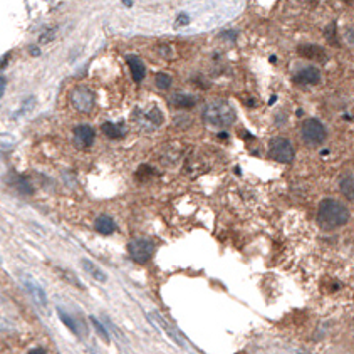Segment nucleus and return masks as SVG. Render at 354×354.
Returning a JSON list of instances; mask_svg holds the SVG:
<instances>
[{
	"label": "nucleus",
	"mask_w": 354,
	"mask_h": 354,
	"mask_svg": "<svg viewBox=\"0 0 354 354\" xmlns=\"http://www.w3.org/2000/svg\"><path fill=\"white\" fill-rule=\"evenodd\" d=\"M343 2H348V3H351V0H343Z\"/></svg>",
	"instance_id": "c9c22d12"
},
{
	"label": "nucleus",
	"mask_w": 354,
	"mask_h": 354,
	"mask_svg": "<svg viewBox=\"0 0 354 354\" xmlns=\"http://www.w3.org/2000/svg\"><path fill=\"white\" fill-rule=\"evenodd\" d=\"M74 140L76 145L79 148H91L94 140H96V131L89 126V124H79L78 128L74 129Z\"/></svg>",
	"instance_id": "1a4fd4ad"
},
{
	"label": "nucleus",
	"mask_w": 354,
	"mask_h": 354,
	"mask_svg": "<svg viewBox=\"0 0 354 354\" xmlns=\"http://www.w3.org/2000/svg\"><path fill=\"white\" fill-rule=\"evenodd\" d=\"M126 61H128V66H129V71H131L133 81L134 83H141V81L145 79V76H146L145 62H143L138 56H128Z\"/></svg>",
	"instance_id": "ddd939ff"
},
{
	"label": "nucleus",
	"mask_w": 354,
	"mask_h": 354,
	"mask_svg": "<svg viewBox=\"0 0 354 354\" xmlns=\"http://www.w3.org/2000/svg\"><path fill=\"white\" fill-rule=\"evenodd\" d=\"M134 118H136L138 126L145 129V131H155V129H158L163 124V113H161L158 107H150L146 111L138 109L134 113Z\"/></svg>",
	"instance_id": "0eeeda50"
},
{
	"label": "nucleus",
	"mask_w": 354,
	"mask_h": 354,
	"mask_svg": "<svg viewBox=\"0 0 354 354\" xmlns=\"http://www.w3.org/2000/svg\"><path fill=\"white\" fill-rule=\"evenodd\" d=\"M158 54L161 57H172V47L161 44V46H158Z\"/></svg>",
	"instance_id": "cd10ccee"
},
{
	"label": "nucleus",
	"mask_w": 354,
	"mask_h": 354,
	"mask_svg": "<svg viewBox=\"0 0 354 354\" xmlns=\"http://www.w3.org/2000/svg\"><path fill=\"white\" fill-rule=\"evenodd\" d=\"M339 190H341V193L346 196L349 201L354 200V183H353V175L351 173H348L346 177L341 180V183H339Z\"/></svg>",
	"instance_id": "f3484780"
},
{
	"label": "nucleus",
	"mask_w": 354,
	"mask_h": 354,
	"mask_svg": "<svg viewBox=\"0 0 354 354\" xmlns=\"http://www.w3.org/2000/svg\"><path fill=\"white\" fill-rule=\"evenodd\" d=\"M59 272H61V275L64 277V279L69 282V284H73L74 287H78V289H84V285H83V282L79 280V277L74 274V272H71V270H62V268H59Z\"/></svg>",
	"instance_id": "aec40b11"
},
{
	"label": "nucleus",
	"mask_w": 354,
	"mask_h": 354,
	"mask_svg": "<svg viewBox=\"0 0 354 354\" xmlns=\"http://www.w3.org/2000/svg\"><path fill=\"white\" fill-rule=\"evenodd\" d=\"M198 99L193 96V94H186V92H175L170 96V104L178 107V109H191V107L196 106Z\"/></svg>",
	"instance_id": "9b49d317"
},
{
	"label": "nucleus",
	"mask_w": 354,
	"mask_h": 354,
	"mask_svg": "<svg viewBox=\"0 0 354 354\" xmlns=\"http://www.w3.org/2000/svg\"><path fill=\"white\" fill-rule=\"evenodd\" d=\"M268 155L280 163H292L294 146L287 138H272L268 143Z\"/></svg>",
	"instance_id": "423d86ee"
},
{
	"label": "nucleus",
	"mask_w": 354,
	"mask_h": 354,
	"mask_svg": "<svg viewBox=\"0 0 354 354\" xmlns=\"http://www.w3.org/2000/svg\"><path fill=\"white\" fill-rule=\"evenodd\" d=\"M29 51H30V54H32V56H39V54H40V51H39V47H35V46H32V47H30V49H29Z\"/></svg>",
	"instance_id": "72a5a7b5"
},
{
	"label": "nucleus",
	"mask_w": 354,
	"mask_h": 354,
	"mask_svg": "<svg viewBox=\"0 0 354 354\" xmlns=\"http://www.w3.org/2000/svg\"><path fill=\"white\" fill-rule=\"evenodd\" d=\"M222 37H225L228 40H237V32L235 30H227V32L222 34Z\"/></svg>",
	"instance_id": "c756f323"
},
{
	"label": "nucleus",
	"mask_w": 354,
	"mask_h": 354,
	"mask_svg": "<svg viewBox=\"0 0 354 354\" xmlns=\"http://www.w3.org/2000/svg\"><path fill=\"white\" fill-rule=\"evenodd\" d=\"M89 321H91V322H92V326H94V328H96L97 334H99L106 343H109V331L106 329V326H102V324H101V321L97 319V317H94V316L89 317Z\"/></svg>",
	"instance_id": "412c9836"
},
{
	"label": "nucleus",
	"mask_w": 354,
	"mask_h": 354,
	"mask_svg": "<svg viewBox=\"0 0 354 354\" xmlns=\"http://www.w3.org/2000/svg\"><path fill=\"white\" fill-rule=\"evenodd\" d=\"M301 134H302V140L311 146H319L321 143H324V140L328 138L326 126L322 124V121L316 118L304 121L301 128Z\"/></svg>",
	"instance_id": "20e7f679"
},
{
	"label": "nucleus",
	"mask_w": 354,
	"mask_h": 354,
	"mask_svg": "<svg viewBox=\"0 0 354 354\" xmlns=\"http://www.w3.org/2000/svg\"><path fill=\"white\" fill-rule=\"evenodd\" d=\"M81 266H83V268L92 277V279H96L97 282H101V284H104V282L107 280V275L104 274V270L97 267L94 262L89 261V259H83V261H81Z\"/></svg>",
	"instance_id": "2eb2a0df"
},
{
	"label": "nucleus",
	"mask_w": 354,
	"mask_h": 354,
	"mask_svg": "<svg viewBox=\"0 0 354 354\" xmlns=\"http://www.w3.org/2000/svg\"><path fill=\"white\" fill-rule=\"evenodd\" d=\"M205 123L213 128H228L235 123V111L225 101H212L203 107L201 113Z\"/></svg>",
	"instance_id": "f03ea898"
},
{
	"label": "nucleus",
	"mask_w": 354,
	"mask_h": 354,
	"mask_svg": "<svg viewBox=\"0 0 354 354\" xmlns=\"http://www.w3.org/2000/svg\"><path fill=\"white\" fill-rule=\"evenodd\" d=\"M348 42L353 44V27H348Z\"/></svg>",
	"instance_id": "473e14b6"
},
{
	"label": "nucleus",
	"mask_w": 354,
	"mask_h": 354,
	"mask_svg": "<svg viewBox=\"0 0 354 354\" xmlns=\"http://www.w3.org/2000/svg\"><path fill=\"white\" fill-rule=\"evenodd\" d=\"M15 188L20 191V193H25V195H32V193H34L32 185H30V183L27 181L24 177H19V178H17V181H15Z\"/></svg>",
	"instance_id": "4be33fe9"
},
{
	"label": "nucleus",
	"mask_w": 354,
	"mask_h": 354,
	"mask_svg": "<svg viewBox=\"0 0 354 354\" xmlns=\"http://www.w3.org/2000/svg\"><path fill=\"white\" fill-rule=\"evenodd\" d=\"M297 54L301 57H306V59H311V61L324 62L328 59V54H326L324 47L317 46V44H301V46L297 47Z\"/></svg>",
	"instance_id": "9d476101"
},
{
	"label": "nucleus",
	"mask_w": 354,
	"mask_h": 354,
	"mask_svg": "<svg viewBox=\"0 0 354 354\" xmlns=\"http://www.w3.org/2000/svg\"><path fill=\"white\" fill-rule=\"evenodd\" d=\"M91 354H97V353H96V351H92V353H91Z\"/></svg>",
	"instance_id": "e433bc0d"
},
{
	"label": "nucleus",
	"mask_w": 354,
	"mask_h": 354,
	"mask_svg": "<svg viewBox=\"0 0 354 354\" xmlns=\"http://www.w3.org/2000/svg\"><path fill=\"white\" fill-rule=\"evenodd\" d=\"M69 99H71V106H73L78 113H83V114H89L94 109V106H96V94L86 86L74 88Z\"/></svg>",
	"instance_id": "7ed1b4c3"
},
{
	"label": "nucleus",
	"mask_w": 354,
	"mask_h": 354,
	"mask_svg": "<svg viewBox=\"0 0 354 354\" xmlns=\"http://www.w3.org/2000/svg\"><path fill=\"white\" fill-rule=\"evenodd\" d=\"M94 228L102 235H111L114 234L116 230V222L109 215H99V217L96 218V222H94Z\"/></svg>",
	"instance_id": "4468645a"
},
{
	"label": "nucleus",
	"mask_w": 354,
	"mask_h": 354,
	"mask_svg": "<svg viewBox=\"0 0 354 354\" xmlns=\"http://www.w3.org/2000/svg\"><path fill=\"white\" fill-rule=\"evenodd\" d=\"M29 354H47V351L44 348H34V349H30Z\"/></svg>",
	"instance_id": "2f4dec72"
},
{
	"label": "nucleus",
	"mask_w": 354,
	"mask_h": 354,
	"mask_svg": "<svg viewBox=\"0 0 354 354\" xmlns=\"http://www.w3.org/2000/svg\"><path fill=\"white\" fill-rule=\"evenodd\" d=\"M57 314H59V319L64 322V326L66 328H69L71 333H74V334H79V328H78V324H76V321L71 317L67 312H64L62 309H57Z\"/></svg>",
	"instance_id": "a211bd4d"
},
{
	"label": "nucleus",
	"mask_w": 354,
	"mask_h": 354,
	"mask_svg": "<svg viewBox=\"0 0 354 354\" xmlns=\"http://www.w3.org/2000/svg\"><path fill=\"white\" fill-rule=\"evenodd\" d=\"M101 129L109 140H118V138H121L124 134L123 126H121V124H116V123H111V121H106V123L101 126Z\"/></svg>",
	"instance_id": "dca6fc26"
},
{
	"label": "nucleus",
	"mask_w": 354,
	"mask_h": 354,
	"mask_svg": "<svg viewBox=\"0 0 354 354\" xmlns=\"http://www.w3.org/2000/svg\"><path fill=\"white\" fill-rule=\"evenodd\" d=\"M297 84H317L321 81V73L317 67H304L294 76Z\"/></svg>",
	"instance_id": "f8f14e48"
},
{
	"label": "nucleus",
	"mask_w": 354,
	"mask_h": 354,
	"mask_svg": "<svg viewBox=\"0 0 354 354\" xmlns=\"http://www.w3.org/2000/svg\"><path fill=\"white\" fill-rule=\"evenodd\" d=\"M56 32H57L56 27H52V29H47L46 32L40 34L39 42H40V44H47V42H51V40L54 39V35H56Z\"/></svg>",
	"instance_id": "b1692460"
},
{
	"label": "nucleus",
	"mask_w": 354,
	"mask_h": 354,
	"mask_svg": "<svg viewBox=\"0 0 354 354\" xmlns=\"http://www.w3.org/2000/svg\"><path fill=\"white\" fill-rule=\"evenodd\" d=\"M8 61H10V52H7L5 56H3L2 59H0V71H2L3 67H5V66L8 64Z\"/></svg>",
	"instance_id": "7c9ffc66"
},
{
	"label": "nucleus",
	"mask_w": 354,
	"mask_h": 354,
	"mask_svg": "<svg viewBox=\"0 0 354 354\" xmlns=\"http://www.w3.org/2000/svg\"><path fill=\"white\" fill-rule=\"evenodd\" d=\"M349 220V212L346 205L334 198H324L317 210V222L324 230H333L346 225Z\"/></svg>",
	"instance_id": "f257e3e1"
},
{
	"label": "nucleus",
	"mask_w": 354,
	"mask_h": 354,
	"mask_svg": "<svg viewBox=\"0 0 354 354\" xmlns=\"http://www.w3.org/2000/svg\"><path fill=\"white\" fill-rule=\"evenodd\" d=\"M123 3H124V5H126V7H131V5H133L131 0H123Z\"/></svg>",
	"instance_id": "f704fd0d"
},
{
	"label": "nucleus",
	"mask_w": 354,
	"mask_h": 354,
	"mask_svg": "<svg viewBox=\"0 0 354 354\" xmlns=\"http://www.w3.org/2000/svg\"><path fill=\"white\" fill-rule=\"evenodd\" d=\"M128 252L136 264H146L155 254V244L148 239H133L128 245Z\"/></svg>",
	"instance_id": "39448f33"
},
{
	"label": "nucleus",
	"mask_w": 354,
	"mask_h": 354,
	"mask_svg": "<svg viewBox=\"0 0 354 354\" xmlns=\"http://www.w3.org/2000/svg\"><path fill=\"white\" fill-rule=\"evenodd\" d=\"M190 24V17L188 15H185V13H180V15L177 17V20H175V27H185V25H188Z\"/></svg>",
	"instance_id": "bb28decb"
},
{
	"label": "nucleus",
	"mask_w": 354,
	"mask_h": 354,
	"mask_svg": "<svg viewBox=\"0 0 354 354\" xmlns=\"http://www.w3.org/2000/svg\"><path fill=\"white\" fill-rule=\"evenodd\" d=\"M172 76L167 74V73H158L155 76V84H156V88L158 89H168L170 86H172Z\"/></svg>",
	"instance_id": "6ab92c4d"
},
{
	"label": "nucleus",
	"mask_w": 354,
	"mask_h": 354,
	"mask_svg": "<svg viewBox=\"0 0 354 354\" xmlns=\"http://www.w3.org/2000/svg\"><path fill=\"white\" fill-rule=\"evenodd\" d=\"M326 39H328L331 44L334 42L336 46H338V37H336V25L334 24L328 25V29H326Z\"/></svg>",
	"instance_id": "393cba45"
},
{
	"label": "nucleus",
	"mask_w": 354,
	"mask_h": 354,
	"mask_svg": "<svg viewBox=\"0 0 354 354\" xmlns=\"http://www.w3.org/2000/svg\"><path fill=\"white\" fill-rule=\"evenodd\" d=\"M34 104H35V97H34V96H30L29 99H25V101H24V104L20 106V109L17 111L15 114H13V118H20L22 114H25V113H29V111H32Z\"/></svg>",
	"instance_id": "5701e85b"
},
{
	"label": "nucleus",
	"mask_w": 354,
	"mask_h": 354,
	"mask_svg": "<svg viewBox=\"0 0 354 354\" xmlns=\"http://www.w3.org/2000/svg\"><path fill=\"white\" fill-rule=\"evenodd\" d=\"M15 145V138L8 136V134H0V146L2 148H10Z\"/></svg>",
	"instance_id": "a878e982"
},
{
	"label": "nucleus",
	"mask_w": 354,
	"mask_h": 354,
	"mask_svg": "<svg viewBox=\"0 0 354 354\" xmlns=\"http://www.w3.org/2000/svg\"><path fill=\"white\" fill-rule=\"evenodd\" d=\"M22 282H24L27 292L32 295L34 301L37 302L39 306L47 307V294H46V290L42 289V285H40L39 282L35 280L32 275H29V274H24V275H22Z\"/></svg>",
	"instance_id": "6e6552de"
},
{
	"label": "nucleus",
	"mask_w": 354,
	"mask_h": 354,
	"mask_svg": "<svg viewBox=\"0 0 354 354\" xmlns=\"http://www.w3.org/2000/svg\"><path fill=\"white\" fill-rule=\"evenodd\" d=\"M5 89H7V78H0V99L5 94Z\"/></svg>",
	"instance_id": "c85d7f7f"
}]
</instances>
